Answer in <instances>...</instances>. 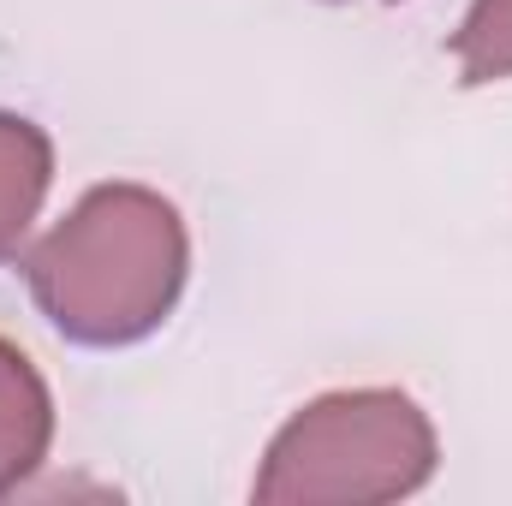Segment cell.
<instances>
[{
	"label": "cell",
	"mask_w": 512,
	"mask_h": 506,
	"mask_svg": "<svg viewBox=\"0 0 512 506\" xmlns=\"http://www.w3.org/2000/svg\"><path fill=\"white\" fill-rule=\"evenodd\" d=\"M459 84H501L512 78V0H477L453 36Z\"/></svg>",
	"instance_id": "obj_5"
},
{
	"label": "cell",
	"mask_w": 512,
	"mask_h": 506,
	"mask_svg": "<svg viewBox=\"0 0 512 506\" xmlns=\"http://www.w3.org/2000/svg\"><path fill=\"white\" fill-rule=\"evenodd\" d=\"M48 179H54V149H48L42 126L0 114V262L30 233V221L48 197Z\"/></svg>",
	"instance_id": "obj_4"
},
{
	"label": "cell",
	"mask_w": 512,
	"mask_h": 506,
	"mask_svg": "<svg viewBox=\"0 0 512 506\" xmlns=\"http://www.w3.org/2000/svg\"><path fill=\"white\" fill-rule=\"evenodd\" d=\"M48 441H54L48 381L12 340H0V495H12L48 459Z\"/></svg>",
	"instance_id": "obj_3"
},
{
	"label": "cell",
	"mask_w": 512,
	"mask_h": 506,
	"mask_svg": "<svg viewBox=\"0 0 512 506\" xmlns=\"http://www.w3.org/2000/svg\"><path fill=\"white\" fill-rule=\"evenodd\" d=\"M185 268V221L149 185H96L24 262L42 316L78 346L155 334L185 292Z\"/></svg>",
	"instance_id": "obj_1"
},
{
	"label": "cell",
	"mask_w": 512,
	"mask_h": 506,
	"mask_svg": "<svg viewBox=\"0 0 512 506\" xmlns=\"http://www.w3.org/2000/svg\"><path fill=\"white\" fill-rule=\"evenodd\" d=\"M435 429L411 393L358 387L304 405L268 447L262 506H376L417 495L435 477Z\"/></svg>",
	"instance_id": "obj_2"
}]
</instances>
